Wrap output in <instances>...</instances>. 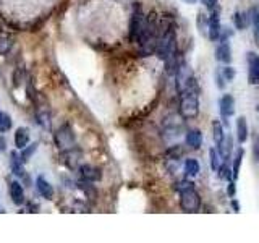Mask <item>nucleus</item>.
I'll return each instance as SVG.
<instances>
[{
	"label": "nucleus",
	"mask_w": 259,
	"mask_h": 243,
	"mask_svg": "<svg viewBox=\"0 0 259 243\" xmlns=\"http://www.w3.org/2000/svg\"><path fill=\"white\" fill-rule=\"evenodd\" d=\"M180 115L185 120H194L199 115V94H198V83L190 88H186L185 91L180 93Z\"/></svg>",
	"instance_id": "obj_1"
},
{
	"label": "nucleus",
	"mask_w": 259,
	"mask_h": 243,
	"mask_svg": "<svg viewBox=\"0 0 259 243\" xmlns=\"http://www.w3.org/2000/svg\"><path fill=\"white\" fill-rule=\"evenodd\" d=\"M146 28H148V16H146L141 4L136 2L133 5L132 18H130V32H128L130 40H132V43H136V44H141Z\"/></svg>",
	"instance_id": "obj_2"
},
{
	"label": "nucleus",
	"mask_w": 259,
	"mask_h": 243,
	"mask_svg": "<svg viewBox=\"0 0 259 243\" xmlns=\"http://www.w3.org/2000/svg\"><path fill=\"white\" fill-rule=\"evenodd\" d=\"M177 54V34H175V29L174 28H167L162 36L157 40V46H156V55L157 59L165 62L168 60L170 57H174Z\"/></svg>",
	"instance_id": "obj_3"
},
{
	"label": "nucleus",
	"mask_w": 259,
	"mask_h": 243,
	"mask_svg": "<svg viewBox=\"0 0 259 243\" xmlns=\"http://www.w3.org/2000/svg\"><path fill=\"white\" fill-rule=\"evenodd\" d=\"M180 208L185 213H198L201 208V196L194 186L180 191Z\"/></svg>",
	"instance_id": "obj_4"
},
{
	"label": "nucleus",
	"mask_w": 259,
	"mask_h": 243,
	"mask_svg": "<svg viewBox=\"0 0 259 243\" xmlns=\"http://www.w3.org/2000/svg\"><path fill=\"white\" fill-rule=\"evenodd\" d=\"M193 85H196V78L193 75V70L190 68V65H186L185 62L180 63V67L175 71V86L177 91L182 93L186 88H190Z\"/></svg>",
	"instance_id": "obj_5"
},
{
	"label": "nucleus",
	"mask_w": 259,
	"mask_h": 243,
	"mask_svg": "<svg viewBox=\"0 0 259 243\" xmlns=\"http://www.w3.org/2000/svg\"><path fill=\"white\" fill-rule=\"evenodd\" d=\"M54 141L55 144L59 146V149L62 151H67L70 148H75V133H73V130L70 125H62L59 130L55 132L54 135Z\"/></svg>",
	"instance_id": "obj_6"
},
{
	"label": "nucleus",
	"mask_w": 259,
	"mask_h": 243,
	"mask_svg": "<svg viewBox=\"0 0 259 243\" xmlns=\"http://www.w3.org/2000/svg\"><path fill=\"white\" fill-rule=\"evenodd\" d=\"M219 112H221L222 122L225 125H229V118L233 117L235 113V99L232 94H224L219 101Z\"/></svg>",
	"instance_id": "obj_7"
},
{
	"label": "nucleus",
	"mask_w": 259,
	"mask_h": 243,
	"mask_svg": "<svg viewBox=\"0 0 259 243\" xmlns=\"http://www.w3.org/2000/svg\"><path fill=\"white\" fill-rule=\"evenodd\" d=\"M221 31H222V26H221V18H219V7H217V8H214V10H210V15H209L207 37L210 40H219V37H221Z\"/></svg>",
	"instance_id": "obj_8"
},
{
	"label": "nucleus",
	"mask_w": 259,
	"mask_h": 243,
	"mask_svg": "<svg viewBox=\"0 0 259 243\" xmlns=\"http://www.w3.org/2000/svg\"><path fill=\"white\" fill-rule=\"evenodd\" d=\"M246 62H248V81L251 85H259V55L256 52H248Z\"/></svg>",
	"instance_id": "obj_9"
},
{
	"label": "nucleus",
	"mask_w": 259,
	"mask_h": 243,
	"mask_svg": "<svg viewBox=\"0 0 259 243\" xmlns=\"http://www.w3.org/2000/svg\"><path fill=\"white\" fill-rule=\"evenodd\" d=\"M79 177L83 178L84 182H89V183H93V182H99L101 178H102V172H101V169L99 167H96V166H91V164H83V166H79Z\"/></svg>",
	"instance_id": "obj_10"
},
{
	"label": "nucleus",
	"mask_w": 259,
	"mask_h": 243,
	"mask_svg": "<svg viewBox=\"0 0 259 243\" xmlns=\"http://www.w3.org/2000/svg\"><path fill=\"white\" fill-rule=\"evenodd\" d=\"M215 59L225 65H229L232 62V49L229 40H221V44L215 49Z\"/></svg>",
	"instance_id": "obj_11"
},
{
	"label": "nucleus",
	"mask_w": 259,
	"mask_h": 243,
	"mask_svg": "<svg viewBox=\"0 0 259 243\" xmlns=\"http://www.w3.org/2000/svg\"><path fill=\"white\" fill-rule=\"evenodd\" d=\"M185 141H186V144H188L191 149H199V148H201V144H202V141H204V138H202L201 130H196V128H194V130H190V132L186 133Z\"/></svg>",
	"instance_id": "obj_12"
},
{
	"label": "nucleus",
	"mask_w": 259,
	"mask_h": 243,
	"mask_svg": "<svg viewBox=\"0 0 259 243\" xmlns=\"http://www.w3.org/2000/svg\"><path fill=\"white\" fill-rule=\"evenodd\" d=\"M36 186H37L39 194H40L42 198H46V199H52V198H54V188H52V185L49 183L42 175L37 177Z\"/></svg>",
	"instance_id": "obj_13"
},
{
	"label": "nucleus",
	"mask_w": 259,
	"mask_h": 243,
	"mask_svg": "<svg viewBox=\"0 0 259 243\" xmlns=\"http://www.w3.org/2000/svg\"><path fill=\"white\" fill-rule=\"evenodd\" d=\"M8 190H10V198L13 201V205H18V206L23 205V202H24V190H23V186L18 182H10Z\"/></svg>",
	"instance_id": "obj_14"
},
{
	"label": "nucleus",
	"mask_w": 259,
	"mask_h": 243,
	"mask_svg": "<svg viewBox=\"0 0 259 243\" xmlns=\"http://www.w3.org/2000/svg\"><path fill=\"white\" fill-rule=\"evenodd\" d=\"M28 144H29V130L24 128V127L16 128V132H15V146L18 149H24Z\"/></svg>",
	"instance_id": "obj_15"
},
{
	"label": "nucleus",
	"mask_w": 259,
	"mask_h": 243,
	"mask_svg": "<svg viewBox=\"0 0 259 243\" xmlns=\"http://www.w3.org/2000/svg\"><path fill=\"white\" fill-rule=\"evenodd\" d=\"M248 124H246V118L245 117H238L237 118V140L240 144H245L248 141Z\"/></svg>",
	"instance_id": "obj_16"
},
{
	"label": "nucleus",
	"mask_w": 259,
	"mask_h": 243,
	"mask_svg": "<svg viewBox=\"0 0 259 243\" xmlns=\"http://www.w3.org/2000/svg\"><path fill=\"white\" fill-rule=\"evenodd\" d=\"M233 140H232V136L230 135H227L224 138V141L221 144H217V151L219 154H221V157L222 160H229L230 159V154H232V148H233Z\"/></svg>",
	"instance_id": "obj_17"
},
{
	"label": "nucleus",
	"mask_w": 259,
	"mask_h": 243,
	"mask_svg": "<svg viewBox=\"0 0 259 243\" xmlns=\"http://www.w3.org/2000/svg\"><path fill=\"white\" fill-rule=\"evenodd\" d=\"M233 23H235V28L238 31H245L248 28V24L251 23V16H249V12L245 13V12H235L233 13Z\"/></svg>",
	"instance_id": "obj_18"
},
{
	"label": "nucleus",
	"mask_w": 259,
	"mask_h": 243,
	"mask_svg": "<svg viewBox=\"0 0 259 243\" xmlns=\"http://www.w3.org/2000/svg\"><path fill=\"white\" fill-rule=\"evenodd\" d=\"M23 159L21 156H18L16 152H12L10 154V167H12V172L16 175V177H23L24 175V167H23Z\"/></svg>",
	"instance_id": "obj_19"
},
{
	"label": "nucleus",
	"mask_w": 259,
	"mask_h": 243,
	"mask_svg": "<svg viewBox=\"0 0 259 243\" xmlns=\"http://www.w3.org/2000/svg\"><path fill=\"white\" fill-rule=\"evenodd\" d=\"M243 157H245V149L238 148L237 154L233 157V166H232V174H233V180H238V175H240V169H241V162Z\"/></svg>",
	"instance_id": "obj_20"
},
{
	"label": "nucleus",
	"mask_w": 259,
	"mask_h": 243,
	"mask_svg": "<svg viewBox=\"0 0 259 243\" xmlns=\"http://www.w3.org/2000/svg\"><path fill=\"white\" fill-rule=\"evenodd\" d=\"M201 172V166L196 159H186L185 160V174L188 177H196Z\"/></svg>",
	"instance_id": "obj_21"
},
{
	"label": "nucleus",
	"mask_w": 259,
	"mask_h": 243,
	"mask_svg": "<svg viewBox=\"0 0 259 243\" xmlns=\"http://www.w3.org/2000/svg\"><path fill=\"white\" fill-rule=\"evenodd\" d=\"M217 175L221 180H232L233 178V174H232V167L227 164V160H224L221 166L217 169Z\"/></svg>",
	"instance_id": "obj_22"
},
{
	"label": "nucleus",
	"mask_w": 259,
	"mask_h": 243,
	"mask_svg": "<svg viewBox=\"0 0 259 243\" xmlns=\"http://www.w3.org/2000/svg\"><path fill=\"white\" fill-rule=\"evenodd\" d=\"M212 136H214V143L215 144H221L224 141V138H225L224 127H222V124L219 120H215L214 124H212Z\"/></svg>",
	"instance_id": "obj_23"
},
{
	"label": "nucleus",
	"mask_w": 259,
	"mask_h": 243,
	"mask_svg": "<svg viewBox=\"0 0 259 243\" xmlns=\"http://www.w3.org/2000/svg\"><path fill=\"white\" fill-rule=\"evenodd\" d=\"M249 16H251V23L254 24V36H256V40L259 43V8L257 7L251 8Z\"/></svg>",
	"instance_id": "obj_24"
},
{
	"label": "nucleus",
	"mask_w": 259,
	"mask_h": 243,
	"mask_svg": "<svg viewBox=\"0 0 259 243\" xmlns=\"http://www.w3.org/2000/svg\"><path fill=\"white\" fill-rule=\"evenodd\" d=\"M182 156H183V148H182L180 144H175V146H172V148L167 151V157L172 159V160L182 159Z\"/></svg>",
	"instance_id": "obj_25"
},
{
	"label": "nucleus",
	"mask_w": 259,
	"mask_h": 243,
	"mask_svg": "<svg viewBox=\"0 0 259 243\" xmlns=\"http://www.w3.org/2000/svg\"><path fill=\"white\" fill-rule=\"evenodd\" d=\"M219 159H222L221 157V154H219V151L215 149V148H210L209 149V160H210V167H212L214 170H217L219 169Z\"/></svg>",
	"instance_id": "obj_26"
},
{
	"label": "nucleus",
	"mask_w": 259,
	"mask_h": 243,
	"mask_svg": "<svg viewBox=\"0 0 259 243\" xmlns=\"http://www.w3.org/2000/svg\"><path fill=\"white\" fill-rule=\"evenodd\" d=\"M207 23H209V16L206 18L204 13L199 12V13H198V20H196V24H198V29L202 32V34H207V32H206V29H207Z\"/></svg>",
	"instance_id": "obj_27"
},
{
	"label": "nucleus",
	"mask_w": 259,
	"mask_h": 243,
	"mask_svg": "<svg viewBox=\"0 0 259 243\" xmlns=\"http://www.w3.org/2000/svg\"><path fill=\"white\" fill-rule=\"evenodd\" d=\"M12 127V120L10 117L7 115V113L4 112H0V133H4V132H8Z\"/></svg>",
	"instance_id": "obj_28"
},
{
	"label": "nucleus",
	"mask_w": 259,
	"mask_h": 243,
	"mask_svg": "<svg viewBox=\"0 0 259 243\" xmlns=\"http://www.w3.org/2000/svg\"><path fill=\"white\" fill-rule=\"evenodd\" d=\"M36 148H37V143H32V144H28L26 146V149L23 151V154H21V159L26 162V160H29V157L32 156V152L36 151Z\"/></svg>",
	"instance_id": "obj_29"
},
{
	"label": "nucleus",
	"mask_w": 259,
	"mask_h": 243,
	"mask_svg": "<svg viewBox=\"0 0 259 243\" xmlns=\"http://www.w3.org/2000/svg\"><path fill=\"white\" fill-rule=\"evenodd\" d=\"M222 70V75H224V78H225V81H233V78H235V68H232V67H224V68H221Z\"/></svg>",
	"instance_id": "obj_30"
},
{
	"label": "nucleus",
	"mask_w": 259,
	"mask_h": 243,
	"mask_svg": "<svg viewBox=\"0 0 259 243\" xmlns=\"http://www.w3.org/2000/svg\"><path fill=\"white\" fill-rule=\"evenodd\" d=\"M215 85H217L219 89H221V91L225 88V78H224V75H222V70H221V68H219V70L215 71Z\"/></svg>",
	"instance_id": "obj_31"
},
{
	"label": "nucleus",
	"mask_w": 259,
	"mask_h": 243,
	"mask_svg": "<svg viewBox=\"0 0 259 243\" xmlns=\"http://www.w3.org/2000/svg\"><path fill=\"white\" fill-rule=\"evenodd\" d=\"M191 186H194V185H193V182L182 180V182H178V183H177L175 188H177L178 191H183V190H186V188H191Z\"/></svg>",
	"instance_id": "obj_32"
},
{
	"label": "nucleus",
	"mask_w": 259,
	"mask_h": 243,
	"mask_svg": "<svg viewBox=\"0 0 259 243\" xmlns=\"http://www.w3.org/2000/svg\"><path fill=\"white\" fill-rule=\"evenodd\" d=\"M202 4H204L206 8H209V10H214V8H217V0H201Z\"/></svg>",
	"instance_id": "obj_33"
},
{
	"label": "nucleus",
	"mask_w": 259,
	"mask_h": 243,
	"mask_svg": "<svg viewBox=\"0 0 259 243\" xmlns=\"http://www.w3.org/2000/svg\"><path fill=\"white\" fill-rule=\"evenodd\" d=\"M227 193H229V196L233 198L235 196V193H237V185H235L233 182L229 183V188H227Z\"/></svg>",
	"instance_id": "obj_34"
},
{
	"label": "nucleus",
	"mask_w": 259,
	"mask_h": 243,
	"mask_svg": "<svg viewBox=\"0 0 259 243\" xmlns=\"http://www.w3.org/2000/svg\"><path fill=\"white\" fill-rule=\"evenodd\" d=\"M232 208L237 211V213H240V205H238V201H235V199H232Z\"/></svg>",
	"instance_id": "obj_35"
},
{
	"label": "nucleus",
	"mask_w": 259,
	"mask_h": 243,
	"mask_svg": "<svg viewBox=\"0 0 259 243\" xmlns=\"http://www.w3.org/2000/svg\"><path fill=\"white\" fill-rule=\"evenodd\" d=\"M254 157H256V160H259V144L254 146Z\"/></svg>",
	"instance_id": "obj_36"
},
{
	"label": "nucleus",
	"mask_w": 259,
	"mask_h": 243,
	"mask_svg": "<svg viewBox=\"0 0 259 243\" xmlns=\"http://www.w3.org/2000/svg\"><path fill=\"white\" fill-rule=\"evenodd\" d=\"M183 2H185V4H190V5H193V4H196L198 0H183Z\"/></svg>",
	"instance_id": "obj_37"
},
{
	"label": "nucleus",
	"mask_w": 259,
	"mask_h": 243,
	"mask_svg": "<svg viewBox=\"0 0 259 243\" xmlns=\"http://www.w3.org/2000/svg\"><path fill=\"white\" fill-rule=\"evenodd\" d=\"M256 110H257V113H259V104H257V107H256Z\"/></svg>",
	"instance_id": "obj_38"
}]
</instances>
